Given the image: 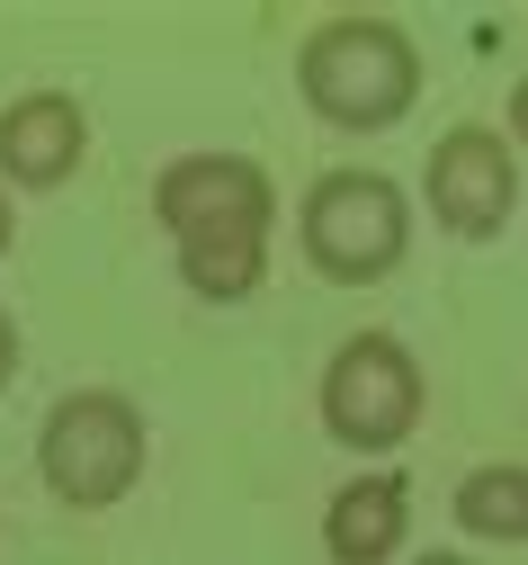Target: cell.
Here are the masks:
<instances>
[{"label":"cell","instance_id":"obj_1","mask_svg":"<svg viewBox=\"0 0 528 565\" xmlns=\"http://www.w3.org/2000/svg\"><path fill=\"white\" fill-rule=\"evenodd\" d=\"M153 216L180 252V278L215 306L260 297L269 278V225H278V189L251 153H180L153 180Z\"/></svg>","mask_w":528,"mask_h":565},{"label":"cell","instance_id":"obj_2","mask_svg":"<svg viewBox=\"0 0 528 565\" xmlns=\"http://www.w3.org/2000/svg\"><path fill=\"white\" fill-rule=\"evenodd\" d=\"M295 90H305V108L341 135H386L395 117H412L421 99V54L395 19H323L305 45H295Z\"/></svg>","mask_w":528,"mask_h":565},{"label":"cell","instance_id":"obj_3","mask_svg":"<svg viewBox=\"0 0 528 565\" xmlns=\"http://www.w3.org/2000/svg\"><path fill=\"white\" fill-rule=\"evenodd\" d=\"M143 458H153V431H143V404L117 386H72L54 395L45 431H36V476L54 484V503L72 512H108L143 484Z\"/></svg>","mask_w":528,"mask_h":565},{"label":"cell","instance_id":"obj_4","mask_svg":"<svg viewBox=\"0 0 528 565\" xmlns=\"http://www.w3.org/2000/svg\"><path fill=\"white\" fill-rule=\"evenodd\" d=\"M295 234H305V260L323 278H341V288H367V278H395L403 269V243H412V206L386 171H323L305 216H295Z\"/></svg>","mask_w":528,"mask_h":565},{"label":"cell","instance_id":"obj_5","mask_svg":"<svg viewBox=\"0 0 528 565\" xmlns=\"http://www.w3.org/2000/svg\"><path fill=\"white\" fill-rule=\"evenodd\" d=\"M323 431L341 449L386 458L421 431V360L395 332H349L323 369Z\"/></svg>","mask_w":528,"mask_h":565},{"label":"cell","instance_id":"obj_6","mask_svg":"<svg viewBox=\"0 0 528 565\" xmlns=\"http://www.w3.org/2000/svg\"><path fill=\"white\" fill-rule=\"evenodd\" d=\"M421 189H430V216L439 234L457 243H493L519 206V162H510V135L502 126H448L430 162H421Z\"/></svg>","mask_w":528,"mask_h":565},{"label":"cell","instance_id":"obj_7","mask_svg":"<svg viewBox=\"0 0 528 565\" xmlns=\"http://www.w3.org/2000/svg\"><path fill=\"white\" fill-rule=\"evenodd\" d=\"M90 153V117L63 90H28L0 108V189H63Z\"/></svg>","mask_w":528,"mask_h":565},{"label":"cell","instance_id":"obj_8","mask_svg":"<svg viewBox=\"0 0 528 565\" xmlns=\"http://www.w3.org/2000/svg\"><path fill=\"white\" fill-rule=\"evenodd\" d=\"M412 530V493L403 476H358L332 493V512H323V556L332 565H386Z\"/></svg>","mask_w":528,"mask_h":565},{"label":"cell","instance_id":"obj_9","mask_svg":"<svg viewBox=\"0 0 528 565\" xmlns=\"http://www.w3.org/2000/svg\"><path fill=\"white\" fill-rule=\"evenodd\" d=\"M457 530L466 539H493V547H519L528 539V467L519 458H493L457 484Z\"/></svg>","mask_w":528,"mask_h":565},{"label":"cell","instance_id":"obj_10","mask_svg":"<svg viewBox=\"0 0 528 565\" xmlns=\"http://www.w3.org/2000/svg\"><path fill=\"white\" fill-rule=\"evenodd\" d=\"M10 377H19V323L0 315V395H10Z\"/></svg>","mask_w":528,"mask_h":565},{"label":"cell","instance_id":"obj_11","mask_svg":"<svg viewBox=\"0 0 528 565\" xmlns=\"http://www.w3.org/2000/svg\"><path fill=\"white\" fill-rule=\"evenodd\" d=\"M510 135H519V145H528V82L510 90Z\"/></svg>","mask_w":528,"mask_h":565},{"label":"cell","instance_id":"obj_12","mask_svg":"<svg viewBox=\"0 0 528 565\" xmlns=\"http://www.w3.org/2000/svg\"><path fill=\"white\" fill-rule=\"evenodd\" d=\"M10 234H19V206H10V189H0V252H10Z\"/></svg>","mask_w":528,"mask_h":565},{"label":"cell","instance_id":"obj_13","mask_svg":"<svg viewBox=\"0 0 528 565\" xmlns=\"http://www.w3.org/2000/svg\"><path fill=\"white\" fill-rule=\"evenodd\" d=\"M421 565H466V556H421Z\"/></svg>","mask_w":528,"mask_h":565}]
</instances>
